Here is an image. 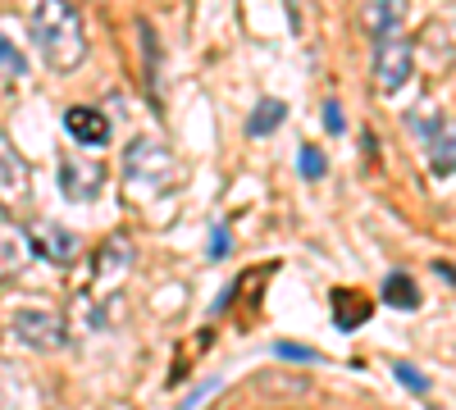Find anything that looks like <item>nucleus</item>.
<instances>
[{"label": "nucleus", "mask_w": 456, "mask_h": 410, "mask_svg": "<svg viewBox=\"0 0 456 410\" xmlns=\"http://www.w3.org/2000/svg\"><path fill=\"white\" fill-rule=\"evenodd\" d=\"M329 310H333V324L342 328V333H352V328H361V324H370V296L365 292H352V287H333L329 292Z\"/></svg>", "instance_id": "9d476101"}, {"label": "nucleus", "mask_w": 456, "mask_h": 410, "mask_svg": "<svg viewBox=\"0 0 456 410\" xmlns=\"http://www.w3.org/2000/svg\"><path fill=\"white\" fill-rule=\"evenodd\" d=\"M402 19H406V0H370V5H365V28H370V36L402 32Z\"/></svg>", "instance_id": "ddd939ff"}, {"label": "nucleus", "mask_w": 456, "mask_h": 410, "mask_svg": "<svg viewBox=\"0 0 456 410\" xmlns=\"http://www.w3.org/2000/svg\"><path fill=\"white\" fill-rule=\"evenodd\" d=\"M215 392H219V379H206V383H201V388H197L192 397H187V401L178 406V410H201V406H206V401H210Z\"/></svg>", "instance_id": "412c9836"}, {"label": "nucleus", "mask_w": 456, "mask_h": 410, "mask_svg": "<svg viewBox=\"0 0 456 410\" xmlns=\"http://www.w3.org/2000/svg\"><path fill=\"white\" fill-rule=\"evenodd\" d=\"M297 165H301V178H324L329 173V160L320 156V146H301V151H297Z\"/></svg>", "instance_id": "dca6fc26"}, {"label": "nucleus", "mask_w": 456, "mask_h": 410, "mask_svg": "<svg viewBox=\"0 0 456 410\" xmlns=\"http://www.w3.org/2000/svg\"><path fill=\"white\" fill-rule=\"evenodd\" d=\"M429 173L434 178H452L456 173V119L438 124L429 133Z\"/></svg>", "instance_id": "f8f14e48"}, {"label": "nucleus", "mask_w": 456, "mask_h": 410, "mask_svg": "<svg viewBox=\"0 0 456 410\" xmlns=\"http://www.w3.org/2000/svg\"><path fill=\"white\" fill-rule=\"evenodd\" d=\"M101 188H105V169L96 160H78V156H64L60 160V192L69 201H78V205L83 201H96Z\"/></svg>", "instance_id": "423d86ee"}, {"label": "nucleus", "mask_w": 456, "mask_h": 410, "mask_svg": "<svg viewBox=\"0 0 456 410\" xmlns=\"http://www.w3.org/2000/svg\"><path fill=\"white\" fill-rule=\"evenodd\" d=\"M384 301L393 310H420V287H415L411 274H388L384 278Z\"/></svg>", "instance_id": "4468645a"}, {"label": "nucleus", "mask_w": 456, "mask_h": 410, "mask_svg": "<svg viewBox=\"0 0 456 410\" xmlns=\"http://www.w3.org/2000/svg\"><path fill=\"white\" fill-rule=\"evenodd\" d=\"M124 182H128V192L133 197H160L169 192L174 182H178V160L165 141L156 137H137L128 141V151H124Z\"/></svg>", "instance_id": "f03ea898"}, {"label": "nucleus", "mask_w": 456, "mask_h": 410, "mask_svg": "<svg viewBox=\"0 0 456 410\" xmlns=\"http://www.w3.org/2000/svg\"><path fill=\"white\" fill-rule=\"evenodd\" d=\"M32 42L55 73H73L87 60V32L69 0H32Z\"/></svg>", "instance_id": "f257e3e1"}, {"label": "nucleus", "mask_w": 456, "mask_h": 410, "mask_svg": "<svg viewBox=\"0 0 456 410\" xmlns=\"http://www.w3.org/2000/svg\"><path fill=\"white\" fill-rule=\"evenodd\" d=\"M274 356H279V360H292V365H315V360H320V351L301 347V342H274Z\"/></svg>", "instance_id": "a211bd4d"}, {"label": "nucleus", "mask_w": 456, "mask_h": 410, "mask_svg": "<svg viewBox=\"0 0 456 410\" xmlns=\"http://www.w3.org/2000/svg\"><path fill=\"white\" fill-rule=\"evenodd\" d=\"M393 379H397V383H406L411 392H429V379H425L415 365H406V360H397V365H393Z\"/></svg>", "instance_id": "6ab92c4d"}, {"label": "nucleus", "mask_w": 456, "mask_h": 410, "mask_svg": "<svg viewBox=\"0 0 456 410\" xmlns=\"http://www.w3.org/2000/svg\"><path fill=\"white\" fill-rule=\"evenodd\" d=\"M64 133L78 146H105L110 141V115L96 105H69L64 109Z\"/></svg>", "instance_id": "6e6552de"}, {"label": "nucleus", "mask_w": 456, "mask_h": 410, "mask_svg": "<svg viewBox=\"0 0 456 410\" xmlns=\"http://www.w3.org/2000/svg\"><path fill=\"white\" fill-rule=\"evenodd\" d=\"M28 242H32V255L51 260V265H73V255H78V237L51 219H37L28 229Z\"/></svg>", "instance_id": "0eeeda50"}, {"label": "nucleus", "mask_w": 456, "mask_h": 410, "mask_svg": "<svg viewBox=\"0 0 456 410\" xmlns=\"http://www.w3.org/2000/svg\"><path fill=\"white\" fill-rule=\"evenodd\" d=\"M128 265H133V242H128L124 233H110V237L96 246V255H92V278H96V287L124 278Z\"/></svg>", "instance_id": "1a4fd4ad"}, {"label": "nucleus", "mask_w": 456, "mask_h": 410, "mask_svg": "<svg viewBox=\"0 0 456 410\" xmlns=\"http://www.w3.org/2000/svg\"><path fill=\"white\" fill-rule=\"evenodd\" d=\"M283 115H288V105H283V100H274V96H265V100L251 109L247 133H251V137H270V133L283 124Z\"/></svg>", "instance_id": "2eb2a0df"}, {"label": "nucleus", "mask_w": 456, "mask_h": 410, "mask_svg": "<svg viewBox=\"0 0 456 410\" xmlns=\"http://www.w3.org/2000/svg\"><path fill=\"white\" fill-rule=\"evenodd\" d=\"M10 328H14V338H19L28 351H60V347L69 342V324H64L55 310H46V306H23V310H14Z\"/></svg>", "instance_id": "7ed1b4c3"}, {"label": "nucleus", "mask_w": 456, "mask_h": 410, "mask_svg": "<svg viewBox=\"0 0 456 410\" xmlns=\"http://www.w3.org/2000/svg\"><path fill=\"white\" fill-rule=\"evenodd\" d=\"M324 128H329V133H342V128H347V124H342V109H338V100H329V105H324Z\"/></svg>", "instance_id": "4be33fe9"}, {"label": "nucleus", "mask_w": 456, "mask_h": 410, "mask_svg": "<svg viewBox=\"0 0 456 410\" xmlns=\"http://www.w3.org/2000/svg\"><path fill=\"white\" fill-rule=\"evenodd\" d=\"M411 68H415V46L402 32L374 36V83H379V92H402Z\"/></svg>", "instance_id": "20e7f679"}, {"label": "nucleus", "mask_w": 456, "mask_h": 410, "mask_svg": "<svg viewBox=\"0 0 456 410\" xmlns=\"http://www.w3.org/2000/svg\"><path fill=\"white\" fill-rule=\"evenodd\" d=\"M32 201V169L14 151V141L0 133V210H23Z\"/></svg>", "instance_id": "39448f33"}, {"label": "nucleus", "mask_w": 456, "mask_h": 410, "mask_svg": "<svg viewBox=\"0 0 456 410\" xmlns=\"http://www.w3.org/2000/svg\"><path fill=\"white\" fill-rule=\"evenodd\" d=\"M0 73H5V78H23V73H28V60L5 42V36H0Z\"/></svg>", "instance_id": "f3484780"}, {"label": "nucleus", "mask_w": 456, "mask_h": 410, "mask_svg": "<svg viewBox=\"0 0 456 410\" xmlns=\"http://www.w3.org/2000/svg\"><path fill=\"white\" fill-rule=\"evenodd\" d=\"M210 260H228L233 255V237H228V229H215L210 233V251H206Z\"/></svg>", "instance_id": "aec40b11"}, {"label": "nucleus", "mask_w": 456, "mask_h": 410, "mask_svg": "<svg viewBox=\"0 0 456 410\" xmlns=\"http://www.w3.org/2000/svg\"><path fill=\"white\" fill-rule=\"evenodd\" d=\"M32 260V242L19 223L0 219V274H19L23 265Z\"/></svg>", "instance_id": "9b49d317"}]
</instances>
